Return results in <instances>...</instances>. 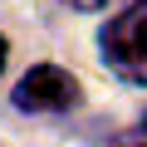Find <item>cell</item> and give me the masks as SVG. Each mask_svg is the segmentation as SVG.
Segmentation results:
<instances>
[{
    "label": "cell",
    "mask_w": 147,
    "mask_h": 147,
    "mask_svg": "<svg viewBox=\"0 0 147 147\" xmlns=\"http://www.w3.org/2000/svg\"><path fill=\"white\" fill-rule=\"evenodd\" d=\"M74 103H79V79L54 64H34L15 84V108L25 113H69Z\"/></svg>",
    "instance_id": "obj_2"
},
{
    "label": "cell",
    "mask_w": 147,
    "mask_h": 147,
    "mask_svg": "<svg viewBox=\"0 0 147 147\" xmlns=\"http://www.w3.org/2000/svg\"><path fill=\"white\" fill-rule=\"evenodd\" d=\"M5 54H10V44H5V34H0V69H5Z\"/></svg>",
    "instance_id": "obj_5"
},
{
    "label": "cell",
    "mask_w": 147,
    "mask_h": 147,
    "mask_svg": "<svg viewBox=\"0 0 147 147\" xmlns=\"http://www.w3.org/2000/svg\"><path fill=\"white\" fill-rule=\"evenodd\" d=\"M113 147H147V137H142V127H137V132H132V137H118V142H113Z\"/></svg>",
    "instance_id": "obj_4"
},
{
    "label": "cell",
    "mask_w": 147,
    "mask_h": 147,
    "mask_svg": "<svg viewBox=\"0 0 147 147\" xmlns=\"http://www.w3.org/2000/svg\"><path fill=\"white\" fill-rule=\"evenodd\" d=\"M98 44H103V64L123 84L147 88V0H127V5L103 25Z\"/></svg>",
    "instance_id": "obj_1"
},
{
    "label": "cell",
    "mask_w": 147,
    "mask_h": 147,
    "mask_svg": "<svg viewBox=\"0 0 147 147\" xmlns=\"http://www.w3.org/2000/svg\"><path fill=\"white\" fill-rule=\"evenodd\" d=\"M142 137H147V113H142Z\"/></svg>",
    "instance_id": "obj_6"
},
{
    "label": "cell",
    "mask_w": 147,
    "mask_h": 147,
    "mask_svg": "<svg viewBox=\"0 0 147 147\" xmlns=\"http://www.w3.org/2000/svg\"><path fill=\"white\" fill-rule=\"evenodd\" d=\"M69 5H74V10H108L113 0H69Z\"/></svg>",
    "instance_id": "obj_3"
}]
</instances>
